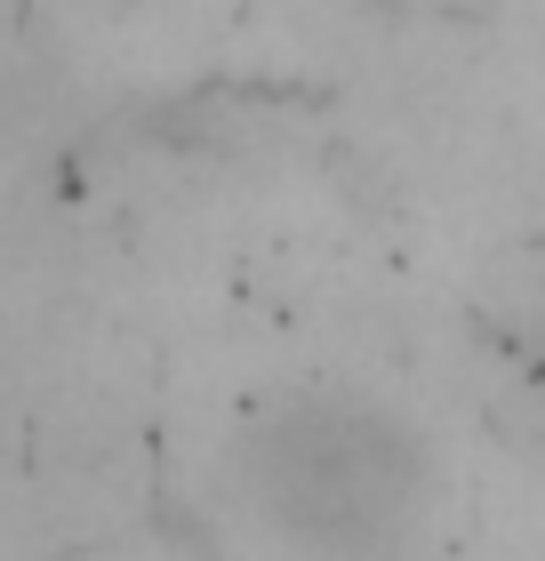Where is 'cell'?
Listing matches in <instances>:
<instances>
[{
	"label": "cell",
	"instance_id": "6da1fadb",
	"mask_svg": "<svg viewBox=\"0 0 545 561\" xmlns=\"http://www.w3.org/2000/svg\"><path fill=\"white\" fill-rule=\"evenodd\" d=\"M241 497L273 538L329 561L394 553L433 497L425 442L377 401L305 393L241 442Z\"/></svg>",
	"mask_w": 545,
	"mask_h": 561
}]
</instances>
